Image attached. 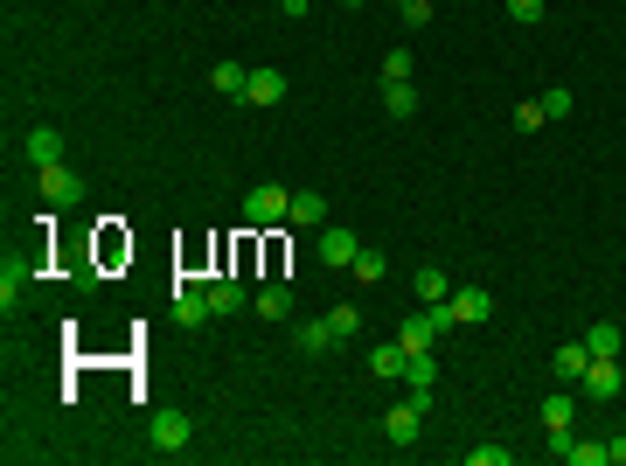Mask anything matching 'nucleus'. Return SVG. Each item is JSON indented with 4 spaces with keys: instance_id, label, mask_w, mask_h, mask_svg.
Here are the masks:
<instances>
[{
    "instance_id": "18",
    "label": "nucleus",
    "mask_w": 626,
    "mask_h": 466,
    "mask_svg": "<svg viewBox=\"0 0 626 466\" xmlns=\"http://www.w3.org/2000/svg\"><path fill=\"white\" fill-rule=\"evenodd\" d=\"M620 327H613V320H592V327H585V348H592V355H620Z\"/></svg>"
},
{
    "instance_id": "32",
    "label": "nucleus",
    "mask_w": 626,
    "mask_h": 466,
    "mask_svg": "<svg viewBox=\"0 0 626 466\" xmlns=\"http://www.w3.org/2000/svg\"><path fill=\"white\" fill-rule=\"evenodd\" d=\"M606 460H613V466H626V439H606Z\"/></svg>"
},
{
    "instance_id": "29",
    "label": "nucleus",
    "mask_w": 626,
    "mask_h": 466,
    "mask_svg": "<svg viewBox=\"0 0 626 466\" xmlns=\"http://www.w3.org/2000/svg\"><path fill=\"white\" fill-rule=\"evenodd\" d=\"M508 460H515L508 446H473V453H467V466H508Z\"/></svg>"
},
{
    "instance_id": "7",
    "label": "nucleus",
    "mask_w": 626,
    "mask_h": 466,
    "mask_svg": "<svg viewBox=\"0 0 626 466\" xmlns=\"http://www.w3.org/2000/svg\"><path fill=\"white\" fill-rule=\"evenodd\" d=\"M42 195H49V202H84V174L56 160V167H42Z\"/></svg>"
},
{
    "instance_id": "16",
    "label": "nucleus",
    "mask_w": 626,
    "mask_h": 466,
    "mask_svg": "<svg viewBox=\"0 0 626 466\" xmlns=\"http://www.w3.org/2000/svg\"><path fill=\"white\" fill-rule=\"evenodd\" d=\"M404 341H383V348H369V376H404Z\"/></svg>"
},
{
    "instance_id": "17",
    "label": "nucleus",
    "mask_w": 626,
    "mask_h": 466,
    "mask_svg": "<svg viewBox=\"0 0 626 466\" xmlns=\"http://www.w3.org/2000/svg\"><path fill=\"white\" fill-rule=\"evenodd\" d=\"M209 84H216L223 98H244V84H251V70H244V63H216V70H209Z\"/></svg>"
},
{
    "instance_id": "25",
    "label": "nucleus",
    "mask_w": 626,
    "mask_h": 466,
    "mask_svg": "<svg viewBox=\"0 0 626 466\" xmlns=\"http://www.w3.org/2000/svg\"><path fill=\"white\" fill-rule=\"evenodd\" d=\"M383 84H411V49H390L383 56Z\"/></svg>"
},
{
    "instance_id": "9",
    "label": "nucleus",
    "mask_w": 626,
    "mask_h": 466,
    "mask_svg": "<svg viewBox=\"0 0 626 466\" xmlns=\"http://www.w3.org/2000/svg\"><path fill=\"white\" fill-rule=\"evenodd\" d=\"M286 223H293V230H320V223H327V195L300 188V195H293V209H286Z\"/></svg>"
},
{
    "instance_id": "15",
    "label": "nucleus",
    "mask_w": 626,
    "mask_h": 466,
    "mask_svg": "<svg viewBox=\"0 0 626 466\" xmlns=\"http://www.w3.org/2000/svg\"><path fill=\"white\" fill-rule=\"evenodd\" d=\"M418 425H425V411H418V404H397V411L383 418V432H390L397 446H411V439H418Z\"/></svg>"
},
{
    "instance_id": "3",
    "label": "nucleus",
    "mask_w": 626,
    "mask_h": 466,
    "mask_svg": "<svg viewBox=\"0 0 626 466\" xmlns=\"http://www.w3.org/2000/svg\"><path fill=\"white\" fill-rule=\"evenodd\" d=\"M313 251H320V265H327V272H348V265L362 258V237H355V230H341V223H327Z\"/></svg>"
},
{
    "instance_id": "5",
    "label": "nucleus",
    "mask_w": 626,
    "mask_h": 466,
    "mask_svg": "<svg viewBox=\"0 0 626 466\" xmlns=\"http://www.w3.org/2000/svg\"><path fill=\"white\" fill-rule=\"evenodd\" d=\"M147 439H154V453H181V446L195 439V425H188L181 411H154V418H147Z\"/></svg>"
},
{
    "instance_id": "33",
    "label": "nucleus",
    "mask_w": 626,
    "mask_h": 466,
    "mask_svg": "<svg viewBox=\"0 0 626 466\" xmlns=\"http://www.w3.org/2000/svg\"><path fill=\"white\" fill-rule=\"evenodd\" d=\"M341 7H362V0H341Z\"/></svg>"
},
{
    "instance_id": "14",
    "label": "nucleus",
    "mask_w": 626,
    "mask_h": 466,
    "mask_svg": "<svg viewBox=\"0 0 626 466\" xmlns=\"http://www.w3.org/2000/svg\"><path fill=\"white\" fill-rule=\"evenodd\" d=\"M585 369H592V348H585V341H564V348H557V376H564V383H585Z\"/></svg>"
},
{
    "instance_id": "6",
    "label": "nucleus",
    "mask_w": 626,
    "mask_h": 466,
    "mask_svg": "<svg viewBox=\"0 0 626 466\" xmlns=\"http://www.w3.org/2000/svg\"><path fill=\"white\" fill-rule=\"evenodd\" d=\"M446 307H453V320H460V327H480V320H494V293H487V286H453V300H446Z\"/></svg>"
},
{
    "instance_id": "30",
    "label": "nucleus",
    "mask_w": 626,
    "mask_h": 466,
    "mask_svg": "<svg viewBox=\"0 0 626 466\" xmlns=\"http://www.w3.org/2000/svg\"><path fill=\"white\" fill-rule=\"evenodd\" d=\"M543 112H550V119H571V91H564V84H557V91H543Z\"/></svg>"
},
{
    "instance_id": "4",
    "label": "nucleus",
    "mask_w": 626,
    "mask_h": 466,
    "mask_svg": "<svg viewBox=\"0 0 626 466\" xmlns=\"http://www.w3.org/2000/svg\"><path fill=\"white\" fill-rule=\"evenodd\" d=\"M404 390H411L418 411H432V397H439V362H432V348H425V355H404Z\"/></svg>"
},
{
    "instance_id": "26",
    "label": "nucleus",
    "mask_w": 626,
    "mask_h": 466,
    "mask_svg": "<svg viewBox=\"0 0 626 466\" xmlns=\"http://www.w3.org/2000/svg\"><path fill=\"white\" fill-rule=\"evenodd\" d=\"M536 126H550V112H543V98H529V105H515V133H536Z\"/></svg>"
},
{
    "instance_id": "21",
    "label": "nucleus",
    "mask_w": 626,
    "mask_h": 466,
    "mask_svg": "<svg viewBox=\"0 0 626 466\" xmlns=\"http://www.w3.org/2000/svg\"><path fill=\"white\" fill-rule=\"evenodd\" d=\"M209 307L237 313V307H244V286H237V279H209Z\"/></svg>"
},
{
    "instance_id": "11",
    "label": "nucleus",
    "mask_w": 626,
    "mask_h": 466,
    "mask_svg": "<svg viewBox=\"0 0 626 466\" xmlns=\"http://www.w3.org/2000/svg\"><path fill=\"white\" fill-rule=\"evenodd\" d=\"M28 160H35V167H56V160H63V133H56V126H35V133H28Z\"/></svg>"
},
{
    "instance_id": "12",
    "label": "nucleus",
    "mask_w": 626,
    "mask_h": 466,
    "mask_svg": "<svg viewBox=\"0 0 626 466\" xmlns=\"http://www.w3.org/2000/svg\"><path fill=\"white\" fill-rule=\"evenodd\" d=\"M293 341H300L307 355H327V348H334L341 334H334V320H300V327H293Z\"/></svg>"
},
{
    "instance_id": "19",
    "label": "nucleus",
    "mask_w": 626,
    "mask_h": 466,
    "mask_svg": "<svg viewBox=\"0 0 626 466\" xmlns=\"http://www.w3.org/2000/svg\"><path fill=\"white\" fill-rule=\"evenodd\" d=\"M251 307L265 313V320H286V313H293V286H265V293H258Z\"/></svg>"
},
{
    "instance_id": "20",
    "label": "nucleus",
    "mask_w": 626,
    "mask_h": 466,
    "mask_svg": "<svg viewBox=\"0 0 626 466\" xmlns=\"http://www.w3.org/2000/svg\"><path fill=\"white\" fill-rule=\"evenodd\" d=\"M383 112H390V119H411V112H418V91H411V84H383Z\"/></svg>"
},
{
    "instance_id": "13",
    "label": "nucleus",
    "mask_w": 626,
    "mask_h": 466,
    "mask_svg": "<svg viewBox=\"0 0 626 466\" xmlns=\"http://www.w3.org/2000/svg\"><path fill=\"white\" fill-rule=\"evenodd\" d=\"M411 293H418V300H425V307H439V300H453V279H446V272H439V265H425V272H418V279H411Z\"/></svg>"
},
{
    "instance_id": "10",
    "label": "nucleus",
    "mask_w": 626,
    "mask_h": 466,
    "mask_svg": "<svg viewBox=\"0 0 626 466\" xmlns=\"http://www.w3.org/2000/svg\"><path fill=\"white\" fill-rule=\"evenodd\" d=\"M244 105H286V77H279V70H251Z\"/></svg>"
},
{
    "instance_id": "8",
    "label": "nucleus",
    "mask_w": 626,
    "mask_h": 466,
    "mask_svg": "<svg viewBox=\"0 0 626 466\" xmlns=\"http://www.w3.org/2000/svg\"><path fill=\"white\" fill-rule=\"evenodd\" d=\"M585 397H620V355H592V369H585Z\"/></svg>"
},
{
    "instance_id": "27",
    "label": "nucleus",
    "mask_w": 626,
    "mask_h": 466,
    "mask_svg": "<svg viewBox=\"0 0 626 466\" xmlns=\"http://www.w3.org/2000/svg\"><path fill=\"white\" fill-rule=\"evenodd\" d=\"M327 320H334V334H341V341H355V334H362V313H355V307H334Z\"/></svg>"
},
{
    "instance_id": "24",
    "label": "nucleus",
    "mask_w": 626,
    "mask_h": 466,
    "mask_svg": "<svg viewBox=\"0 0 626 466\" xmlns=\"http://www.w3.org/2000/svg\"><path fill=\"white\" fill-rule=\"evenodd\" d=\"M348 272H355L362 286H376V279H390V265H383V251H362V258H355Z\"/></svg>"
},
{
    "instance_id": "22",
    "label": "nucleus",
    "mask_w": 626,
    "mask_h": 466,
    "mask_svg": "<svg viewBox=\"0 0 626 466\" xmlns=\"http://www.w3.org/2000/svg\"><path fill=\"white\" fill-rule=\"evenodd\" d=\"M543 425H550V432L571 425V390H550V397H543Z\"/></svg>"
},
{
    "instance_id": "23",
    "label": "nucleus",
    "mask_w": 626,
    "mask_h": 466,
    "mask_svg": "<svg viewBox=\"0 0 626 466\" xmlns=\"http://www.w3.org/2000/svg\"><path fill=\"white\" fill-rule=\"evenodd\" d=\"M21 293H28V265H7V272H0V307L14 313V300H21Z\"/></svg>"
},
{
    "instance_id": "28",
    "label": "nucleus",
    "mask_w": 626,
    "mask_h": 466,
    "mask_svg": "<svg viewBox=\"0 0 626 466\" xmlns=\"http://www.w3.org/2000/svg\"><path fill=\"white\" fill-rule=\"evenodd\" d=\"M397 14H404V28H425L432 21V0H397Z\"/></svg>"
},
{
    "instance_id": "31",
    "label": "nucleus",
    "mask_w": 626,
    "mask_h": 466,
    "mask_svg": "<svg viewBox=\"0 0 626 466\" xmlns=\"http://www.w3.org/2000/svg\"><path fill=\"white\" fill-rule=\"evenodd\" d=\"M508 14H515V21L529 28V21H543V0H508Z\"/></svg>"
},
{
    "instance_id": "2",
    "label": "nucleus",
    "mask_w": 626,
    "mask_h": 466,
    "mask_svg": "<svg viewBox=\"0 0 626 466\" xmlns=\"http://www.w3.org/2000/svg\"><path fill=\"white\" fill-rule=\"evenodd\" d=\"M286 209H293V195H286L279 181H258V188L244 195V223H251V230H272V223H286Z\"/></svg>"
},
{
    "instance_id": "1",
    "label": "nucleus",
    "mask_w": 626,
    "mask_h": 466,
    "mask_svg": "<svg viewBox=\"0 0 626 466\" xmlns=\"http://www.w3.org/2000/svg\"><path fill=\"white\" fill-rule=\"evenodd\" d=\"M460 320H453V307L439 300V307H425V313H411L404 327H397V341L411 348V355H425V348H439V334H453Z\"/></svg>"
}]
</instances>
